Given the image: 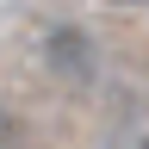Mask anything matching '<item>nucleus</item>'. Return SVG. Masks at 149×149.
I'll return each instance as SVG.
<instances>
[{
    "label": "nucleus",
    "mask_w": 149,
    "mask_h": 149,
    "mask_svg": "<svg viewBox=\"0 0 149 149\" xmlns=\"http://www.w3.org/2000/svg\"><path fill=\"white\" fill-rule=\"evenodd\" d=\"M37 62H44L50 81L62 87H87L93 74H100V37H93L87 25H50L44 37H37Z\"/></svg>",
    "instance_id": "obj_1"
},
{
    "label": "nucleus",
    "mask_w": 149,
    "mask_h": 149,
    "mask_svg": "<svg viewBox=\"0 0 149 149\" xmlns=\"http://www.w3.org/2000/svg\"><path fill=\"white\" fill-rule=\"evenodd\" d=\"M106 6H149V0H106Z\"/></svg>",
    "instance_id": "obj_2"
}]
</instances>
